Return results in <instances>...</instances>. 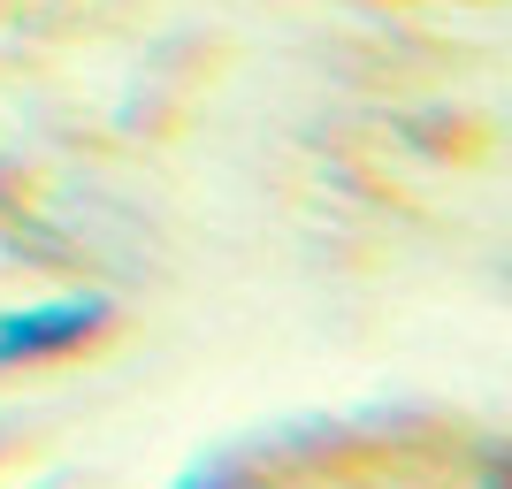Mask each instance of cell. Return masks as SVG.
Segmentation results:
<instances>
[{"label": "cell", "instance_id": "6da1fadb", "mask_svg": "<svg viewBox=\"0 0 512 489\" xmlns=\"http://www.w3.org/2000/svg\"><path fill=\"white\" fill-rule=\"evenodd\" d=\"M107 329V298H46V306H0V367L62 360L69 344Z\"/></svg>", "mask_w": 512, "mask_h": 489}]
</instances>
